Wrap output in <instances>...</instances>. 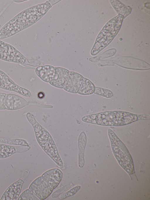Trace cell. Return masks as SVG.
I'll return each instance as SVG.
<instances>
[{"instance_id": "6da1fadb", "label": "cell", "mask_w": 150, "mask_h": 200, "mask_svg": "<svg viewBox=\"0 0 150 200\" xmlns=\"http://www.w3.org/2000/svg\"><path fill=\"white\" fill-rule=\"evenodd\" d=\"M46 13L40 4L23 11L6 23L0 30V40L11 37L30 26Z\"/></svg>"}, {"instance_id": "7a4b0ae2", "label": "cell", "mask_w": 150, "mask_h": 200, "mask_svg": "<svg viewBox=\"0 0 150 200\" xmlns=\"http://www.w3.org/2000/svg\"><path fill=\"white\" fill-rule=\"evenodd\" d=\"M137 114L122 111L100 112L83 117L82 121L85 123L111 126H121L137 121Z\"/></svg>"}, {"instance_id": "3957f363", "label": "cell", "mask_w": 150, "mask_h": 200, "mask_svg": "<svg viewBox=\"0 0 150 200\" xmlns=\"http://www.w3.org/2000/svg\"><path fill=\"white\" fill-rule=\"evenodd\" d=\"M123 19L122 15L118 14L107 23L96 38L91 55H97L111 43L120 30Z\"/></svg>"}, {"instance_id": "277c9868", "label": "cell", "mask_w": 150, "mask_h": 200, "mask_svg": "<svg viewBox=\"0 0 150 200\" xmlns=\"http://www.w3.org/2000/svg\"><path fill=\"white\" fill-rule=\"evenodd\" d=\"M108 134L113 154L122 167L130 175L134 173L133 162L129 151L114 132L109 128Z\"/></svg>"}, {"instance_id": "5b68a950", "label": "cell", "mask_w": 150, "mask_h": 200, "mask_svg": "<svg viewBox=\"0 0 150 200\" xmlns=\"http://www.w3.org/2000/svg\"><path fill=\"white\" fill-rule=\"evenodd\" d=\"M36 139L45 152L59 167L63 166L56 144L49 132L37 121L32 125Z\"/></svg>"}, {"instance_id": "8992f818", "label": "cell", "mask_w": 150, "mask_h": 200, "mask_svg": "<svg viewBox=\"0 0 150 200\" xmlns=\"http://www.w3.org/2000/svg\"><path fill=\"white\" fill-rule=\"evenodd\" d=\"M0 59L8 62L24 64L26 58L12 45L0 40Z\"/></svg>"}, {"instance_id": "52a82bcc", "label": "cell", "mask_w": 150, "mask_h": 200, "mask_svg": "<svg viewBox=\"0 0 150 200\" xmlns=\"http://www.w3.org/2000/svg\"><path fill=\"white\" fill-rule=\"evenodd\" d=\"M117 65L126 69L137 70H149L150 65L142 60L130 56L116 57L114 60Z\"/></svg>"}, {"instance_id": "ba28073f", "label": "cell", "mask_w": 150, "mask_h": 200, "mask_svg": "<svg viewBox=\"0 0 150 200\" xmlns=\"http://www.w3.org/2000/svg\"><path fill=\"white\" fill-rule=\"evenodd\" d=\"M29 189L40 200L45 199L52 193L53 189L42 176L35 179L30 185Z\"/></svg>"}, {"instance_id": "9c48e42d", "label": "cell", "mask_w": 150, "mask_h": 200, "mask_svg": "<svg viewBox=\"0 0 150 200\" xmlns=\"http://www.w3.org/2000/svg\"><path fill=\"white\" fill-rule=\"evenodd\" d=\"M6 109L15 110L21 109L28 105V102L23 97L13 94H6L4 99Z\"/></svg>"}, {"instance_id": "30bf717a", "label": "cell", "mask_w": 150, "mask_h": 200, "mask_svg": "<svg viewBox=\"0 0 150 200\" xmlns=\"http://www.w3.org/2000/svg\"><path fill=\"white\" fill-rule=\"evenodd\" d=\"M84 77L79 73L70 71L63 89L67 91L74 93H78L82 83Z\"/></svg>"}, {"instance_id": "8fae6325", "label": "cell", "mask_w": 150, "mask_h": 200, "mask_svg": "<svg viewBox=\"0 0 150 200\" xmlns=\"http://www.w3.org/2000/svg\"><path fill=\"white\" fill-rule=\"evenodd\" d=\"M54 68V75L49 83L56 87L63 89L68 79L70 71L61 67H56Z\"/></svg>"}, {"instance_id": "7c38bea8", "label": "cell", "mask_w": 150, "mask_h": 200, "mask_svg": "<svg viewBox=\"0 0 150 200\" xmlns=\"http://www.w3.org/2000/svg\"><path fill=\"white\" fill-rule=\"evenodd\" d=\"M23 181L19 179L11 185L6 190L0 199L1 200H16L21 193Z\"/></svg>"}, {"instance_id": "4fadbf2b", "label": "cell", "mask_w": 150, "mask_h": 200, "mask_svg": "<svg viewBox=\"0 0 150 200\" xmlns=\"http://www.w3.org/2000/svg\"><path fill=\"white\" fill-rule=\"evenodd\" d=\"M41 176L54 189L58 186L61 182L63 177V173L61 170L58 168H53L45 172Z\"/></svg>"}, {"instance_id": "5bb4252c", "label": "cell", "mask_w": 150, "mask_h": 200, "mask_svg": "<svg viewBox=\"0 0 150 200\" xmlns=\"http://www.w3.org/2000/svg\"><path fill=\"white\" fill-rule=\"evenodd\" d=\"M35 72L37 76L43 81L49 83L54 74V67L52 65H47L37 67Z\"/></svg>"}, {"instance_id": "9a60e30c", "label": "cell", "mask_w": 150, "mask_h": 200, "mask_svg": "<svg viewBox=\"0 0 150 200\" xmlns=\"http://www.w3.org/2000/svg\"><path fill=\"white\" fill-rule=\"evenodd\" d=\"M2 89L15 92L25 97H29L32 96L30 91L16 84L9 77Z\"/></svg>"}, {"instance_id": "2e32d148", "label": "cell", "mask_w": 150, "mask_h": 200, "mask_svg": "<svg viewBox=\"0 0 150 200\" xmlns=\"http://www.w3.org/2000/svg\"><path fill=\"white\" fill-rule=\"evenodd\" d=\"M86 142V135L84 132H82L79 135L78 139V164L80 168L83 167L84 165V149Z\"/></svg>"}, {"instance_id": "e0dca14e", "label": "cell", "mask_w": 150, "mask_h": 200, "mask_svg": "<svg viewBox=\"0 0 150 200\" xmlns=\"http://www.w3.org/2000/svg\"><path fill=\"white\" fill-rule=\"evenodd\" d=\"M95 86L87 78L84 77L83 82L78 94L81 95H88L94 93Z\"/></svg>"}, {"instance_id": "ac0fdd59", "label": "cell", "mask_w": 150, "mask_h": 200, "mask_svg": "<svg viewBox=\"0 0 150 200\" xmlns=\"http://www.w3.org/2000/svg\"><path fill=\"white\" fill-rule=\"evenodd\" d=\"M112 6L118 14L122 15L124 19L130 13L131 9L129 6H126L118 0H110Z\"/></svg>"}, {"instance_id": "d6986e66", "label": "cell", "mask_w": 150, "mask_h": 200, "mask_svg": "<svg viewBox=\"0 0 150 200\" xmlns=\"http://www.w3.org/2000/svg\"><path fill=\"white\" fill-rule=\"evenodd\" d=\"M15 147L0 143V159L8 157L15 153Z\"/></svg>"}, {"instance_id": "ffe728a7", "label": "cell", "mask_w": 150, "mask_h": 200, "mask_svg": "<svg viewBox=\"0 0 150 200\" xmlns=\"http://www.w3.org/2000/svg\"><path fill=\"white\" fill-rule=\"evenodd\" d=\"M116 50L115 48L109 49L101 55L90 58L89 60L92 62H97L105 58L113 56L116 53Z\"/></svg>"}, {"instance_id": "44dd1931", "label": "cell", "mask_w": 150, "mask_h": 200, "mask_svg": "<svg viewBox=\"0 0 150 200\" xmlns=\"http://www.w3.org/2000/svg\"><path fill=\"white\" fill-rule=\"evenodd\" d=\"M18 200H40L29 189L24 191L19 196Z\"/></svg>"}, {"instance_id": "7402d4cb", "label": "cell", "mask_w": 150, "mask_h": 200, "mask_svg": "<svg viewBox=\"0 0 150 200\" xmlns=\"http://www.w3.org/2000/svg\"><path fill=\"white\" fill-rule=\"evenodd\" d=\"M94 93L107 98H110L113 96L112 92L110 90L95 87Z\"/></svg>"}, {"instance_id": "603a6c76", "label": "cell", "mask_w": 150, "mask_h": 200, "mask_svg": "<svg viewBox=\"0 0 150 200\" xmlns=\"http://www.w3.org/2000/svg\"><path fill=\"white\" fill-rule=\"evenodd\" d=\"M81 188V186L77 185L73 187L69 191L60 195L59 198L60 199H63L72 196L75 194Z\"/></svg>"}, {"instance_id": "cb8c5ba5", "label": "cell", "mask_w": 150, "mask_h": 200, "mask_svg": "<svg viewBox=\"0 0 150 200\" xmlns=\"http://www.w3.org/2000/svg\"><path fill=\"white\" fill-rule=\"evenodd\" d=\"M74 184L72 183L67 184L60 188L57 190L52 194V196L53 198L57 197L61 194L67 191L74 186Z\"/></svg>"}, {"instance_id": "d4e9b609", "label": "cell", "mask_w": 150, "mask_h": 200, "mask_svg": "<svg viewBox=\"0 0 150 200\" xmlns=\"http://www.w3.org/2000/svg\"><path fill=\"white\" fill-rule=\"evenodd\" d=\"M8 76L2 71L0 70V88H2L5 83Z\"/></svg>"}, {"instance_id": "484cf974", "label": "cell", "mask_w": 150, "mask_h": 200, "mask_svg": "<svg viewBox=\"0 0 150 200\" xmlns=\"http://www.w3.org/2000/svg\"><path fill=\"white\" fill-rule=\"evenodd\" d=\"M115 64L114 60H109L100 61L98 63V65L99 66H104L106 65L112 66L114 65Z\"/></svg>"}, {"instance_id": "4316f807", "label": "cell", "mask_w": 150, "mask_h": 200, "mask_svg": "<svg viewBox=\"0 0 150 200\" xmlns=\"http://www.w3.org/2000/svg\"><path fill=\"white\" fill-rule=\"evenodd\" d=\"M26 117L28 121L32 125L35 124L37 121L33 115L29 112L27 113Z\"/></svg>"}, {"instance_id": "83f0119b", "label": "cell", "mask_w": 150, "mask_h": 200, "mask_svg": "<svg viewBox=\"0 0 150 200\" xmlns=\"http://www.w3.org/2000/svg\"><path fill=\"white\" fill-rule=\"evenodd\" d=\"M6 94L5 93L0 92V110H5V107L4 103V98Z\"/></svg>"}, {"instance_id": "f1b7e54d", "label": "cell", "mask_w": 150, "mask_h": 200, "mask_svg": "<svg viewBox=\"0 0 150 200\" xmlns=\"http://www.w3.org/2000/svg\"><path fill=\"white\" fill-rule=\"evenodd\" d=\"M137 114L138 119L137 120H147L150 119L149 115L147 114Z\"/></svg>"}, {"instance_id": "f546056e", "label": "cell", "mask_w": 150, "mask_h": 200, "mask_svg": "<svg viewBox=\"0 0 150 200\" xmlns=\"http://www.w3.org/2000/svg\"><path fill=\"white\" fill-rule=\"evenodd\" d=\"M45 93L43 92H40L38 94V97L40 99H42L45 97Z\"/></svg>"}]
</instances>
